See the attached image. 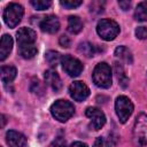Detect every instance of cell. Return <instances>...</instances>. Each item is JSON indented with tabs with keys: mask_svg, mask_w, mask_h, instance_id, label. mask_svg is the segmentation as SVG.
I'll return each mask as SVG.
<instances>
[{
	"mask_svg": "<svg viewBox=\"0 0 147 147\" xmlns=\"http://www.w3.org/2000/svg\"><path fill=\"white\" fill-rule=\"evenodd\" d=\"M132 141L134 147H147V115L140 114L133 125Z\"/></svg>",
	"mask_w": 147,
	"mask_h": 147,
	"instance_id": "obj_1",
	"label": "cell"
},
{
	"mask_svg": "<svg viewBox=\"0 0 147 147\" xmlns=\"http://www.w3.org/2000/svg\"><path fill=\"white\" fill-rule=\"evenodd\" d=\"M51 113L53 117L60 122L68 121L75 113V107L67 100H57L51 106Z\"/></svg>",
	"mask_w": 147,
	"mask_h": 147,
	"instance_id": "obj_2",
	"label": "cell"
},
{
	"mask_svg": "<svg viewBox=\"0 0 147 147\" xmlns=\"http://www.w3.org/2000/svg\"><path fill=\"white\" fill-rule=\"evenodd\" d=\"M93 82L98 87L101 88H108L111 85V69L110 67L101 62L96 64L93 71Z\"/></svg>",
	"mask_w": 147,
	"mask_h": 147,
	"instance_id": "obj_3",
	"label": "cell"
},
{
	"mask_svg": "<svg viewBox=\"0 0 147 147\" xmlns=\"http://www.w3.org/2000/svg\"><path fill=\"white\" fill-rule=\"evenodd\" d=\"M96 32L102 39L109 41L117 37L119 32V26L115 21L109 20V18H103L99 21L96 25Z\"/></svg>",
	"mask_w": 147,
	"mask_h": 147,
	"instance_id": "obj_4",
	"label": "cell"
},
{
	"mask_svg": "<svg viewBox=\"0 0 147 147\" xmlns=\"http://www.w3.org/2000/svg\"><path fill=\"white\" fill-rule=\"evenodd\" d=\"M23 7L16 2L9 3L3 11V21L9 28H15L23 17Z\"/></svg>",
	"mask_w": 147,
	"mask_h": 147,
	"instance_id": "obj_5",
	"label": "cell"
},
{
	"mask_svg": "<svg viewBox=\"0 0 147 147\" xmlns=\"http://www.w3.org/2000/svg\"><path fill=\"white\" fill-rule=\"evenodd\" d=\"M116 114L122 123H125L133 111V105L131 100L125 95H119L115 102Z\"/></svg>",
	"mask_w": 147,
	"mask_h": 147,
	"instance_id": "obj_6",
	"label": "cell"
},
{
	"mask_svg": "<svg viewBox=\"0 0 147 147\" xmlns=\"http://www.w3.org/2000/svg\"><path fill=\"white\" fill-rule=\"evenodd\" d=\"M61 63H62V68L63 70L71 77H76V76H79L80 72L83 71V64L82 62L71 56V55H64L62 56L61 59Z\"/></svg>",
	"mask_w": 147,
	"mask_h": 147,
	"instance_id": "obj_7",
	"label": "cell"
},
{
	"mask_svg": "<svg viewBox=\"0 0 147 147\" xmlns=\"http://www.w3.org/2000/svg\"><path fill=\"white\" fill-rule=\"evenodd\" d=\"M86 116L91 119V127L93 130H100L105 123H106V116L105 114L95 107H88L85 111Z\"/></svg>",
	"mask_w": 147,
	"mask_h": 147,
	"instance_id": "obj_8",
	"label": "cell"
},
{
	"mask_svg": "<svg viewBox=\"0 0 147 147\" xmlns=\"http://www.w3.org/2000/svg\"><path fill=\"white\" fill-rule=\"evenodd\" d=\"M69 92L71 98L76 101H83L90 95V88L86 86V84L79 80L74 82L69 86Z\"/></svg>",
	"mask_w": 147,
	"mask_h": 147,
	"instance_id": "obj_9",
	"label": "cell"
},
{
	"mask_svg": "<svg viewBox=\"0 0 147 147\" xmlns=\"http://www.w3.org/2000/svg\"><path fill=\"white\" fill-rule=\"evenodd\" d=\"M36 38H37L36 32L30 28H22L16 33V39H17L18 46L31 45L34 42Z\"/></svg>",
	"mask_w": 147,
	"mask_h": 147,
	"instance_id": "obj_10",
	"label": "cell"
},
{
	"mask_svg": "<svg viewBox=\"0 0 147 147\" xmlns=\"http://www.w3.org/2000/svg\"><path fill=\"white\" fill-rule=\"evenodd\" d=\"M39 26L44 32L55 33L60 29V21L56 16L49 15V16H46L41 20V22L39 23Z\"/></svg>",
	"mask_w": 147,
	"mask_h": 147,
	"instance_id": "obj_11",
	"label": "cell"
},
{
	"mask_svg": "<svg viewBox=\"0 0 147 147\" xmlns=\"http://www.w3.org/2000/svg\"><path fill=\"white\" fill-rule=\"evenodd\" d=\"M6 141L9 145V147H25L26 145V138L21 132L10 130L6 134Z\"/></svg>",
	"mask_w": 147,
	"mask_h": 147,
	"instance_id": "obj_12",
	"label": "cell"
},
{
	"mask_svg": "<svg viewBox=\"0 0 147 147\" xmlns=\"http://www.w3.org/2000/svg\"><path fill=\"white\" fill-rule=\"evenodd\" d=\"M44 77H45L46 84L49 85L54 91H60L61 90L62 82H61V78H60V76L57 75L56 71H54V70H46Z\"/></svg>",
	"mask_w": 147,
	"mask_h": 147,
	"instance_id": "obj_13",
	"label": "cell"
},
{
	"mask_svg": "<svg viewBox=\"0 0 147 147\" xmlns=\"http://www.w3.org/2000/svg\"><path fill=\"white\" fill-rule=\"evenodd\" d=\"M13 48V39L8 34H3L1 37V47H0V60L3 61Z\"/></svg>",
	"mask_w": 147,
	"mask_h": 147,
	"instance_id": "obj_14",
	"label": "cell"
},
{
	"mask_svg": "<svg viewBox=\"0 0 147 147\" xmlns=\"http://www.w3.org/2000/svg\"><path fill=\"white\" fill-rule=\"evenodd\" d=\"M16 68L13 65H3L1 67V80L3 83H10L16 77Z\"/></svg>",
	"mask_w": 147,
	"mask_h": 147,
	"instance_id": "obj_15",
	"label": "cell"
},
{
	"mask_svg": "<svg viewBox=\"0 0 147 147\" xmlns=\"http://www.w3.org/2000/svg\"><path fill=\"white\" fill-rule=\"evenodd\" d=\"M83 30V22L78 16H70L68 18V31L76 34Z\"/></svg>",
	"mask_w": 147,
	"mask_h": 147,
	"instance_id": "obj_16",
	"label": "cell"
},
{
	"mask_svg": "<svg viewBox=\"0 0 147 147\" xmlns=\"http://www.w3.org/2000/svg\"><path fill=\"white\" fill-rule=\"evenodd\" d=\"M115 55L117 57H119L121 60H123L126 63H132L133 62V57H132V53L130 52V49L125 46H119L115 49Z\"/></svg>",
	"mask_w": 147,
	"mask_h": 147,
	"instance_id": "obj_17",
	"label": "cell"
},
{
	"mask_svg": "<svg viewBox=\"0 0 147 147\" xmlns=\"http://www.w3.org/2000/svg\"><path fill=\"white\" fill-rule=\"evenodd\" d=\"M114 70H115V74L117 76V79H118L121 86L122 87H126L127 84H129V79H127V77H126V75L124 72V69H123L122 64L118 63V62H115L114 63Z\"/></svg>",
	"mask_w": 147,
	"mask_h": 147,
	"instance_id": "obj_18",
	"label": "cell"
},
{
	"mask_svg": "<svg viewBox=\"0 0 147 147\" xmlns=\"http://www.w3.org/2000/svg\"><path fill=\"white\" fill-rule=\"evenodd\" d=\"M134 18L139 22H147V2L146 1L138 3L134 10Z\"/></svg>",
	"mask_w": 147,
	"mask_h": 147,
	"instance_id": "obj_19",
	"label": "cell"
},
{
	"mask_svg": "<svg viewBox=\"0 0 147 147\" xmlns=\"http://www.w3.org/2000/svg\"><path fill=\"white\" fill-rule=\"evenodd\" d=\"M78 51H79L83 55H85L86 57H92V56H94V55L96 54V52H98V51H96V46H94V45H92L91 42H87V41L79 44Z\"/></svg>",
	"mask_w": 147,
	"mask_h": 147,
	"instance_id": "obj_20",
	"label": "cell"
},
{
	"mask_svg": "<svg viewBox=\"0 0 147 147\" xmlns=\"http://www.w3.org/2000/svg\"><path fill=\"white\" fill-rule=\"evenodd\" d=\"M18 51H20L21 56L24 57V59H32L37 54V47L33 44L18 46Z\"/></svg>",
	"mask_w": 147,
	"mask_h": 147,
	"instance_id": "obj_21",
	"label": "cell"
},
{
	"mask_svg": "<svg viewBox=\"0 0 147 147\" xmlns=\"http://www.w3.org/2000/svg\"><path fill=\"white\" fill-rule=\"evenodd\" d=\"M45 59L51 67H56L60 62V54L55 51H48L45 54Z\"/></svg>",
	"mask_w": 147,
	"mask_h": 147,
	"instance_id": "obj_22",
	"label": "cell"
},
{
	"mask_svg": "<svg viewBox=\"0 0 147 147\" xmlns=\"http://www.w3.org/2000/svg\"><path fill=\"white\" fill-rule=\"evenodd\" d=\"M31 5L38 10H45L52 6V2L48 0H31Z\"/></svg>",
	"mask_w": 147,
	"mask_h": 147,
	"instance_id": "obj_23",
	"label": "cell"
},
{
	"mask_svg": "<svg viewBox=\"0 0 147 147\" xmlns=\"http://www.w3.org/2000/svg\"><path fill=\"white\" fill-rule=\"evenodd\" d=\"M30 90H31L32 92H34L36 94H42V93H44V85H42V83H40L38 79H34V80H32V83H31Z\"/></svg>",
	"mask_w": 147,
	"mask_h": 147,
	"instance_id": "obj_24",
	"label": "cell"
},
{
	"mask_svg": "<svg viewBox=\"0 0 147 147\" xmlns=\"http://www.w3.org/2000/svg\"><path fill=\"white\" fill-rule=\"evenodd\" d=\"M60 3H61V6H63L64 8L72 9V8L79 7L83 2H82V1H76V0H64V1H60Z\"/></svg>",
	"mask_w": 147,
	"mask_h": 147,
	"instance_id": "obj_25",
	"label": "cell"
},
{
	"mask_svg": "<svg viewBox=\"0 0 147 147\" xmlns=\"http://www.w3.org/2000/svg\"><path fill=\"white\" fill-rule=\"evenodd\" d=\"M136 36L139 39H146L147 38V28H145V26H138L136 29Z\"/></svg>",
	"mask_w": 147,
	"mask_h": 147,
	"instance_id": "obj_26",
	"label": "cell"
},
{
	"mask_svg": "<svg viewBox=\"0 0 147 147\" xmlns=\"http://www.w3.org/2000/svg\"><path fill=\"white\" fill-rule=\"evenodd\" d=\"M93 147H110V145H109V142H108L105 138L99 137V138H96V140L94 141Z\"/></svg>",
	"mask_w": 147,
	"mask_h": 147,
	"instance_id": "obj_27",
	"label": "cell"
},
{
	"mask_svg": "<svg viewBox=\"0 0 147 147\" xmlns=\"http://www.w3.org/2000/svg\"><path fill=\"white\" fill-rule=\"evenodd\" d=\"M49 147H67V142H65V140H64L63 138L59 137V138H56V139L51 144Z\"/></svg>",
	"mask_w": 147,
	"mask_h": 147,
	"instance_id": "obj_28",
	"label": "cell"
},
{
	"mask_svg": "<svg viewBox=\"0 0 147 147\" xmlns=\"http://www.w3.org/2000/svg\"><path fill=\"white\" fill-rule=\"evenodd\" d=\"M59 42H60V45H61L62 47H65V48H68V47L70 46V44H71L69 37H67V36H61Z\"/></svg>",
	"mask_w": 147,
	"mask_h": 147,
	"instance_id": "obj_29",
	"label": "cell"
},
{
	"mask_svg": "<svg viewBox=\"0 0 147 147\" xmlns=\"http://www.w3.org/2000/svg\"><path fill=\"white\" fill-rule=\"evenodd\" d=\"M118 5H119V7H122L123 10H127L131 6V2L130 1H119Z\"/></svg>",
	"mask_w": 147,
	"mask_h": 147,
	"instance_id": "obj_30",
	"label": "cell"
},
{
	"mask_svg": "<svg viewBox=\"0 0 147 147\" xmlns=\"http://www.w3.org/2000/svg\"><path fill=\"white\" fill-rule=\"evenodd\" d=\"M70 147H87V145L84 144V142H82V141H76V142L71 144Z\"/></svg>",
	"mask_w": 147,
	"mask_h": 147,
	"instance_id": "obj_31",
	"label": "cell"
},
{
	"mask_svg": "<svg viewBox=\"0 0 147 147\" xmlns=\"http://www.w3.org/2000/svg\"><path fill=\"white\" fill-rule=\"evenodd\" d=\"M5 122H6V119H5V116L2 115V126L5 125Z\"/></svg>",
	"mask_w": 147,
	"mask_h": 147,
	"instance_id": "obj_32",
	"label": "cell"
}]
</instances>
